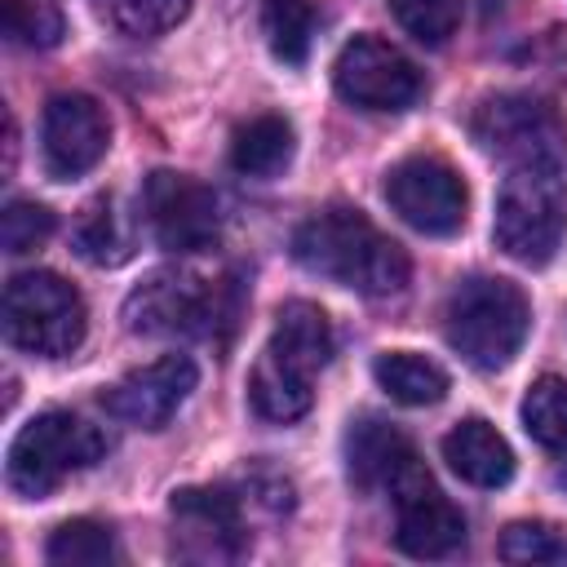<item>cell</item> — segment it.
Here are the masks:
<instances>
[{
	"mask_svg": "<svg viewBox=\"0 0 567 567\" xmlns=\"http://www.w3.org/2000/svg\"><path fill=\"white\" fill-rule=\"evenodd\" d=\"M332 84L350 106L363 111H408L421 97V71L385 40L354 35L332 62Z\"/></svg>",
	"mask_w": 567,
	"mask_h": 567,
	"instance_id": "9",
	"label": "cell"
},
{
	"mask_svg": "<svg viewBox=\"0 0 567 567\" xmlns=\"http://www.w3.org/2000/svg\"><path fill=\"white\" fill-rule=\"evenodd\" d=\"M111 146V124L106 111L89 97V93H58L44 106V128H40V151H44V168L66 182L89 173Z\"/></svg>",
	"mask_w": 567,
	"mask_h": 567,
	"instance_id": "12",
	"label": "cell"
},
{
	"mask_svg": "<svg viewBox=\"0 0 567 567\" xmlns=\"http://www.w3.org/2000/svg\"><path fill=\"white\" fill-rule=\"evenodd\" d=\"M292 124L284 115H252L248 124L235 128L230 142V164L244 177H275L292 159Z\"/></svg>",
	"mask_w": 567,
	"mask_h": 567,
	"instance_id": "20",
	"label": "cell"
},
{
	"mask_svg": "<svg viewBox=\"0 0 567 567\" xmlns=\"http://www.w3.org/2000/svg\"><path fill=\"white\" fill-rule=\"evenodd\" d=\"M106 9L128 35H164L190 13V0H106Z\"/></svg>",
	"mask_w": 567,
	"mask_h": 567,
	"instance_id": "28",
	"label": "cell"
},
{
	"mask_svg": "<svg viewBox=\"0 0 567 567\" xmlns=\"http://www.w3.org/2000/svg\"><path fill=\"white\" fill-rule=\"evenodd\" d=\"M465 0H390V13L399 27L421 44H443L461 27Z\"/></svg>",
	"mask_w": 567,
	"mask_h": 567,
	"instance_id": "26",
	"label": "cell"
},
{
	"mask_svg": "<svg viewBox=\"0 0 567 567\" xmlns=\"http://www.w3.org/2000/svg\"><path fill=\"white\" fill-rule=\"evenodd\" d=\"M195 381H199V372H195V363L186 354H164V359H155L146 368H133L124 381H115L111 394H106V408H111V416H120L128 425L159 430L186 403Z\"/></svg>",
	"mask_w": 567,
	"mask_h": 567,
	"instance_id": "14",
	"label": "cell"
},
{
	"mask_svg": "<svg viewBox=\"0 0 567 567\" xmlns=\"http://www.w3.org/2000/svg\"><path fill=\"white\" fill-rule=\"evenodd\" d=\"M399 523H394V545L412 558H447L465 545V514L434 487L425 470H416L399 492Z\"/></svg>",
	"mask_w": 567,
	"mask_h": 567,
	"instance_id": "13",
	"label": "cell"
},
{
	"mask_svg": "<svg viewBox=\"0 0 567 567\" xmlns=\"http://www.w3.org/2000/svg\"><path fill=\"white\" fill-rule=\"evenodd\" d=\"M106 456V434L97 425H89L75 412H40L31 416L13 443H9V465L4 478L18 496L27 501H44L49 492H58L71 474L97 465Z\"/></svg>",
	"mask_w": 567,
	"mask_h": 567,
	"instance_id": "3",
	"label": "cell"
},
{
	"mask_svg": "<svg viewBox=\"0 0 567 567\" xmlns=\"http://www.w3.org/2000/svg\"><path fill=\"white\" fill-rule=\"evenodd\" d=\"M235 288L204 284L186 270H155L124 297V328L137 337H213L217 323H235Z\"/></svg>",
	"mask_w": 567,
	"mask_h": 567,
	"instance_id": "5",
	"label": "cell"
},
{
	"mask_svg": "<svg viewBox=\"0 0 567 567\" xmlns=\"http://www.w3.org/2000/svg\"><path fill=\"white\" fill-rule=\"evenodd\" d=\"M501 558L505 563H563L567 536L549 523H509L501 536Z\"/></svg>",
	"mask_w": 567,
	"mask_h": 567,
	"instance_id": "27",
	"label": "cell"
},
{
	"mask_svg": "<svg viewBox=\"0 0 567 567\" xmlns=\"http://www.w3.org/2000/svg\"><path fill=\"white\" fill-rule=\"evenodd\" d=\"M332 323L315 301H288L275 315V332H270V350H279L284 359L301 363L306 372L328 368L332 359Z\"/></svg>",
	"mask_w": 567,
	"mask_h": 567,
	"instance_id": "18",
	"label": "cell"
},
{
	"mask_svg": "<svg viewBox=\"0 0 567 567\" xmlns=\"http://www.w3.org/2000/svg\"><path fill=\"white\" fill-rule=\"evenodd\" d=\"M390 208L421 235H456L465 226V182L461 173L439 155H408L385 177Z\"/></svg>",
	"mask_w": 567,
	"mask_h": 567,
	"instance_id": "8",
	"label": "cell"
},
{
	"mask_svg": "<svg viewBox=\"0 0 567 567\" xmlns=\"http://www.w3.org/2000/svg\"><path fill=\"white\" fill-rule=\"evenodd\" d=\"M173 549L190 563H226L248 545L239 496L226 487H182L173 492Z\"/></svg>",
	"mask_w": 567,
	"mask_h": 567,
	"instance_id": "11",
	"label": "cell"
},
{
	"mask_svg": "<svg viewBox=\"0 0 567 567\" xmlns=\"http://www.w3.org/2000/svg\"><path fill=\"white\" fill-rule=\"evenodd\" d=\"M261 31L279 62L301 66L315 35V9L310 0H261Z\"/></svg>",
	"mask_w": 567,
	"mask_h": 567,
	"instance_id": "21",
	"label": "cell"
},
{
	"mask_svg": "<svg viewBox=\"0 0 567 567\" xmlns=\"http://www.w3.org/2000/svg\"><path fill=\"white\" fill-rule=\"evenodd\" d=\"M310 381H315V372H306L301 363H292V359H284L279 350L266 346L261 359L252 363L248 399H252L257 416H266V421H297L315 403Z\"/></svg>",
	"mask_w": 567,
	"mask_h": 567,
	"instance_id": "17",
	"label": "cell"
},
{
	"mask_svg": "<svg viewBox=\"0 0 567 567\" xmlns=\"http://www.w3.org/2000/svg\"><path fill=\"white\" fill-rule=\"evenodd\" d=\"M0 22L9 44H22V49H53L66 35V18L53 0H4Z\"/></svg>",
	"mask_w": 567,
	"mask_h": 567,
	"instance_id": "25",
	"label": "cell"
},
{
	"mask_svg": "<svg viewBox=\"0 0 567 567\" xmlns=\"http://www.w3.org/2000/svg\"><path fill=\"white\" fill-rule=\"evenodd\" d=\"M372 377L403 408H430V403H439L447 394V372L434 359L412 354V350H385V354H377Z\"/></svg>",
	"mask_w": 567,
	"mask_h": 567,
	"instance_id": "19",
	"label": "cell"
},
{
	"mask_svg": "<svg viewBox=\"0 0 567 567\" xmlns=\"http://www.w3.org/2000/svg\"><path fill=\"white\" fill-rule=\"evenodd\" d=\"M443 461L474 487H505L514 478V452L505 434L483 416H465L443 434Z\"/></svg>",
	"mask_w": 567,
	"mask_h": 567,
	"instance_id": "16",
	"label": "cell"
},
{
	"mask_svg": "<svg viewBox=\"0 0 567 567\" xmlns=\"http://www.w3.org/2000/svg\"><path fill=\"white\" fill-rule=\"evenodd\" d=\"M142 208H146L155 244L168 252H204L221 235L213 190L186 173H173V168L151 173L142 190Z\"/></svg>",
	"mask_w": 567,
	"mask_h": 567,
	"instance_id": "10",
	"label": "cell"
},
{
	"mask_svg": "<svg viewBox=\"0 0 567 567\" xmlns=\"http://www.w3.org/2000/svg\"><path fill=\"white\" fill-rule=\"evenodd\" d=\"M567 230V182L558 164H514L501 186L492 239L523 266H545Z\"/></svg>",
	"mask_w": 567,
	"mask_h": 567,
	"instance_id": "4",
	"label": "cell"
},
{
	"mask_svg": "<svg viewBox=\"0 0 567 567\" xmlns=\"http://www.w3.org/2000/svg\"><path fill=\"white\" fill-rule=\"evenodd\" d=\"M523 430L549 447V452H567V381L563 377H540L532 381L527 399H523Z\"/></svg>",
	"mask_w": 567,
	"mask_h": 567,
	"instance_id": "23",
	"label": "cell"
},
{
	"mask_svg": "<svg viewBox=\"0 0 567 567\" xmlns=\"http://www.w3.org/2000/svg\"><path fill=\"white\" fill-rule=\"evenodd\" d=\"M44 558L58 567H102V563H115L120 549H115L111 527H102L93 518H71L49 536Z\"/></svg>",
	"mask_w": 567,
	"mask_h": 567,
	"instance_id": "22",
	"label": "cell"
},
{
	"mask_svg": "<svg viewBox=\"0 0 567 567\" xmlns=\"http://www.w3.org/2000/svg\"><path fill=\"white\" fill-rule=\"evenodd\" d=\"M49 235H53V213H49L44 204L13 199V204L4 208V217H0V244H4V252H13V257L40 248Z\"/></svg>",
	"mask_w": 567,
	"mask_h": 567,
	"instance_id": "29",
	"label": "cell"
},
{
	"mask_svg": "<svg viewBox=\"0 0 567 567\" xmlns=\"http://www.w3.org/2000/svg\"><path fill=\"white\" fill-rule=\"evenodd\" d=\"M84 297L53 270H22L4 288V337L40 359H62L84 341Z\"/></svg>",
	"mask_w": 567,
	"mask_h": 567,
	"instance_id": "6",
	"label": "cell"
},
{
	"mask_svg": "<svg viewBox=\"0 0 567 567\" xmlns=\"http://www.w3.org/2000/svg\"><path fill=\"white\" fill-rule=\"evenodd\" d=\"M421 470L412 443L390 421L363 416L346 430V474L363 492H399Z\"/></svg>",
	"mask_w": 567,
	"mask_h": 567,
	"instance_id": "15",
	"label": "cell"
},
{
	"mask_svg": "<svg viewBox=\"0 0 567 567\" xmlns=\"http://www.w3.org/2000/svg\"><path fill=\"white\" fill-rule=\"evenodd\" d=\"M292 257L341 288H354L363 297H390L408 284L412 261L408 252L377 230L359 208H323L292 235Z\"/></svg>",
	"mask_w": 567,
	"mask_h": 567,
	"instance_id": "1",
	"label": "cell"
},
{
	"mask_svg": "<svg viewBox=\"0 0 567 567\" xmlns=\"http://www.w3.org/2000/svg\"><path fill=\"white\" fill-rule=\"evenodd\" d=\"M470 133L487 155L514 159V164H558L567 146L563 115L545 97H532V93L483 97L470 115Z\"/></svg>",
	"mask_w": 567,
	"mask_h": 567,
	"instance_id": "7",
	"label": "cell"
},
{
	"mask_svg": "<svg viewBox=\"0 0 567 567\" xmlns=\"http://www.w3.org/2000/svg\"><path fill=\"white\" fill-rule=\"evenodd\" d=\"M532 328V306L518 284L496 275H474L452 288L443 310V337L447 346L478 372H496L514 363Z\"/></svg>",
	"mask_w": 567,
	"mask_h": 567,
	"instance_id": "2",
	"label": "cell"
},
{
	"mask_svg": "<svg viewBox=\"0 0 567 567\" xmlns=\"http://www.w3.org/2000/svg\"><path fill=\"white\" fill-rule=\"evenodd\" d=\"M75 248L84 261L93 266H120L128 257V235L120 226V213H115V199H93L84 213H80V226H75Z\"/></svg>",
	"mask_w": 567,
	"mask_h": 567,
	"instance_id": "24",
	"label": "cell"
}]
</instances>
